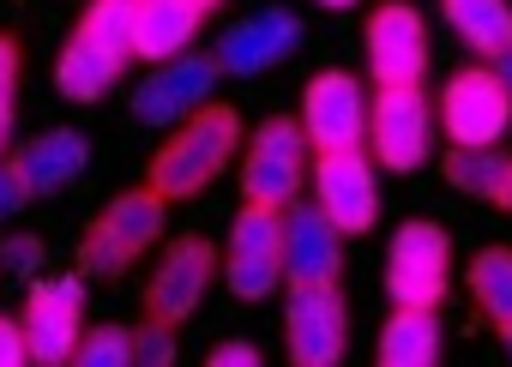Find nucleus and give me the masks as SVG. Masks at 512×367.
Instances as JSON below:
<instances>
[{
  "label": "nucleus",
  "instance_id": "bb28decb",
  "mask_svg": "<svg viewBox=\"0 0 512 367\" xmlns=\"http://www.w3.org/2000/svg\"><path fill=\"white\" fill-rule=\"evenodd\" d=\"M31 199H37V193H31V181H25V175H19V163L7 157V163H0V223L19 217Z\"/></svg>",
  "mask_w": 512,
  "mask_h": 367
},
{
  "label": "nucleus",
  "instance_id": "2f4dec72",
  "mask_svg": "<svg viewBox=\"0 0 512 367\" xmlns=\"http://www.w3.org/2000/svg\"><path fill=\"white\" fill-rule=\"evenodd\" d=\"M320 7H332V13H344V7H356V0H320Z\"/></svg>",
  "mask_w": 512,
  "mask_h": 367
},
{
  "label": "nucleus",
  "instance_id": "7c9ffc66",
  "mask_svg": "<svg viewBox=\"0 0 512 367\" xmlns=\"http://www.w3.org/2000/svg\"><path fill=\"white\" fill-rule=\"evenodd\" d=\"M494 73H500V79H506V91H512V49H506V55H494Z\"/></svg>",
  "mask_w": 512,
  "mask_h": 367
},
{
  "label": "nucleus",
  "instance_id": "6ab92c4d",
  "mask_svg": "<svg viewBox=\"0 0 512 367\" xmlns=\"http://www.w3.org/2000/svg\"><path fill=\"white\" fill-rule=\"evenodd\" d=\"M13 163H19V175L31 181V193H61V187H73V181L85 175L91 139H85L79 127H49V133L25 139V145L13 151Z\"/></svg>",
  "mask_w": 512,
  "mask_h": 367
},
{
  "label": "nucleus",
  "instance_id": "f704fd0d",
  "mask_svg": "<svg viewBox=\"0 0 512 367\" xmlns=\"http://www.w3.org/2000/svg\"><path fill=\"white\" fill-rule=\"evenodd\" d=\"M506 211H512V199H506Z\"/></svg>",
  "mask_w": 512,
  "mask_h": 367
},
{
  "label": "nucleus",
  "instance_id": "c756f323",
  "mask_svg": "<svg viewBox=\"0 0 512 367\" xmlns=\"http://www.w3.org/2000/svg\"><path fill=\"white\" fill-rule=\"evenodd\" d=\"M211 367H260V349L241 343V337H229V343L211 349Z\"/></svg>",
  "mask_w": 512,
  "mask_h": 367
},
{
  "label": "nucleus",
  "instance_id": "423d86ee",
  "mask_svg": "<svg viewBox=\"0 0 512 367\" xmlns=\"http://www.w3.org/2000/svg\"><path fill=\"white\" fill-rule=\"evenodd\" d=\"M308 187H314V205L332 217L338 235H368L380 223V163L368 157V145L314 151Z\"/></svg>",
  "mask_w": 512,
  "mask_h": 367
},
{
  "label": "nucleus",
  "instance_id": "2eb2a0df",
  "mask_svg": "<svg viewBox=\"0 0 512 367\" xmlns=\"http://www.w3.org/2000/svg\"><path fill=\"white\" fill-rule=\"evenodd\" d=\"M302 19L290 13V7H266V13H247L241 25H229L223 37H217V67L229 73V79H260V73H272L278 61H290L296 49H302Z\"/></svg>",
  "mask_w": 512,
  "mask_h": 367
},
{
  "label": "nucleus",
  "instance_id": "20e7f679",
  "mask_svg": "<svg viewBox=\"0 0 512 367\" xmlns=\"http://www.w3.org/2000/svg\"><path fill=\"white\" fill-rule=\"evenodd\" d=\"M308 133L302 121L290 115H272L247 133V151H241V199L247 205H272L284 211L290 199H302L308 187Z\"/></svg>",
  "mask_w": 512,
  "mask_h": 367
},
{
  "label": "nucleus",
  "instance_id": "f8f14e48",
  "mask_svg": "<svg viewBox=\"0 0 512 367\" xmlns=\"http://www.w3.org/2000/svg\"><path fill=\"white\" fill-rule=\"evenodd\" d=\"M25 349L37 367H61L73 361L79 337H85V277H43L31 283L25 301Z\"/></svg>",
  "mask_w": 512,
  "mask_h": 367
},
{
  "label": "nucleus",
  "instance_id": "cd10ccee",
  "mask_svg": "<svg viewBox=\"0 0 512 367\" xmlns=\"http://www.w3.org/2000/svg\"><path fill=\"white\" fill-rule=\"evenodd\" d=\"M25 361H31V349H25V325L0 313V367H25Z\"/></svg>",
  "mask_w": 512,
  "mask_h": 367
},
{
  "label": "nucleus",
  "instance_id": "39448f33",
  "mask_svg": "<svg viewBox=\"0 0 512 367\" xmlns=\"http://www.w3.org/2000/svg\"><path fill=\"white\" fill-rule=\"evenodd\" d=\"M368 157L392 175H416L434 151V103L422 85H374L368 97Z\"/></svg>",
  "mask_w": 512,
  "mask_h": 367
},
{
  "label": "nucleus",
  "instance_id": "4468645a",
  "mask_svg": "<svg viewBox=\"0 0 512 367\" xmlns=\"http://www.w3.org/2000/svg\"><path fill=\"white\" fill-rule=\"evenodd\" d=\"M302 133L314 151H338V145H362L368 139V91L356 73L332 67L314 73L302 91Z\"/></svg>",
  "mask_w": 512,
  "mask_h": 367
},
{
  "label": "nucleus",
  "instance_id": "b1692460",
  "mask_svg": "<svg viewBox=\"0 0 512 367\" xmlns=\"http://www.w3.org/2000/svg\"><path fill=\"white\" fill-rule=\"evenodd\" d=\"M79 367H133V325H97L73 349Z\"/></svg>",
  "mask_w": 512,
  "mask_h": 367
},
{
  "label": "nucleus",
  "instance_id": "4be33fe9",
  "mask_svg": "<svg viewBox=\"0 0 512 367\" xmlns=\"http://www.w3.org/2000/svg\"><path fill=\"white\" fill-rule=\"evenodd\" d=\"M440 13H446L452 37H458L470 55L494 61V55L512 49V7H506V0H446Z\"/></svg>",
  "mask_w": 512,
  "mask_h": 367
},
{
  "label": "nucleus",
  "instance_id": "aec40b11",
  "mask_svg": "<svg viewBox=\"0 0 512 367\" xmlns=\"http://www.w3.org/2000/svg\"><path fill=\"white\" fill-rule=\"evenodd\" d=\"M440 307H398L386 325H380V343H374V361L380 367H434L440 361Z\"/></svg>",
  "mask_w": 512,
  "mask_h": 367
},
{
  "label": "nucleus",
  "instance_id": "5701e85b",
  "mask_svg": "<svg viewBox=\"0 0 512 367\" xmlns=\"http://www.w3.org/2000/svg\"><path fill=\"white\" fill-rule=\"evenodd\" d=\"M470 301L494 331L512 325V247H482L470 259Z\"/></svg>",
  "mask_w": 512,
  "mask_h": 367
},
{
  "label": "nucleus",
  "instance_id": "9d476101",
  "mask_svg": "<svg viewBox=\"0 0 512 367\" xmlns=\"http://www.w3.org/2000/svg\"><path fill=\"white\" fill-rule=\"evenodd\" d=\"M512 127V91L494 73V61L458 67L440 91V133L452 145H500Z\"/></svg>",
  "mask_w": 512,
  "mask_h": 367
},
{
  "label": "nucleus",
  "instance_id": "0eeeda50",
  "mask_svg": "<svg viewBox=\"0 0 512 367\" xmlns=\"http://www.w3.org/2000/svg\"><path fill=\"white\" fill-rule=\"evenodd\" d=\"M452 283V241L440 223L410 217L398 223L392 247H386V295L392 307H440Z\"/></svg>",
  "mask_w": 512,
  "mask_h": 367
},
{
  "label": "nucleus",
  "instance_id": "6e6552de",
  "mask_svg": "<svg viewBox=\"0 0 512 367\" xmlns=\"http://www.w3.org/2000/svg\"><path fill=\"white\" fill-rule=\"evenodd\" d=\"M223 277L235 289V301H266L284 283V211L272 205H241L229 223V247H223Z\"/></svg>",
  "mask_w": 512,
  "mask_h": 367
},
{
  "label": "nucleus",
  "instance_id": "f257e3e1",
  "mask_svg": "<svg viewBox=\"0 0 512 367\" xmlns=\"http://www.w3.org/2000/svg\"><path fill=\"white\" fill-rule=\"evenodd\" d=\"M241 151V115L229 103H199L187 121H175L169 145L151 157V175L145 187H157L169 205L175 199H199Z\"/></svg>",
  "mask_w": 512,
  "mask_h": 367
},
{
  "label": "nucleus",
  "instance_id": "7ed1b4c3",
  "mask_svg": "<svg viewBox=\"0 0 512 367\" xmlns=\"http://www.w3.org/2000/svg\"><path fill=\"white\" fill-rule=\"evenodd\" d=\"M163 217H169V199H163L157 187H133V193H121V199L85 229L79 277H97V283L121 277V271H127L157 235H163Z\"/></svg>",
  "mask_w": 512,
  "mask_h": 367
},
{
  "label": "nucleus",
  "instance_id": "1a4fd4ad",
  "mask_svg": "<svg viewBox=\"0 0 512 367\" xmlns=\"http://www.w3.org/2000/svg\"><path fill=\"white\" fill-rule=\"evenodd\" d=\"M344 343H350V313H344L338 277L290 283V301H284V349H290V361L296 367H338Z\"/></svg>",
  "mask_w": 512,
  "mask_h": 367
},
{
  "label": "nucleus",
  "instance_id": "9b49d317",
  "mask_svg": "<svg viewBox=\"0 0 512 367\" xmlns=\"http://www.w3.org/2000/svg\"><path fill=\"white\" fill-rule=\"evenodd\" d=\"M362 55L374 85H422L428 73V19L410 0H386L362 25Z\"/></svg>",
  "mask_w": 512,
  "mask_h": 367
},
{
  "label": "nucleus",
  "instance_id": "412c9836",
  "mask_svg": "<svg viewBox=\"0 0 512 367\" xmlns=\"http://www.w3.org/2000/svg\"><path fill=\"white\" fill-rule=\"evenodd\" d=\"M446 181H452L458 193L488 199V205L506 211V199H512V157L494 151V145H452V151H446Z\"/></svg>",
  "mask_w": 512,
  "mask_h": 367
},
{
  "label": "nucleus",
  "instance_id": "a211bd4d",
  "mask_svg": "<svg viewBox=\"0 0 512 367\" xmlns=\"http://www.w3.org/2000/svg\"><path fill=\"white\" fill-rule=\"evenodd\" d=\"M205 13L193 0H133V61H175L193 49Z\"/></svg>",
  "mask_w": 512,
  "mask_h": 367
},
{
  "label": "nucleus",
  "instance_id": "473e14b6",
  "mask_svg": "<svg viewBox=\"0 0 512 367\" xmlns=\"http://www.w3.org/2000/svg\"><path fill=\"white\" fill-rule=\"evenodd\" d=\"M193 7H199V13H211V7H223V0H193Z\"/></svg>",
  "mask_w": 512,
  "mask_h": 367
},
{
  "label": "nucleus",
  "instance_id": "72a5a7b5",
  "mask_svg": "<svg viewBox=\"0 0 512 367\" xmlns=\"http://www.w3.org/2000/svg\"><path fill=\"white\" fill-rule=\"evenodd\" d=\"M500 337H506V355H512V325H506V331H500Z\"/></svg>",
  "mask_w": 512,
  "mask_h": 367
},
{
  "label": "nucleus",
  "instance_id": "f03ea898",
  "mask_svg": "<svg viewBox=\"0 0 512 367\" xmlns=\"http://www.w3.org/2000/svg\"><path fill=\"white\" fill-rule=\"evenodd\" d=\"M127 61H133V0H91L55 61V91L67 103H97L121 85Z\"/></svg>",
  "mask_w": 512,
  "mask_h": 367
},
{
  "label": "nucleus",
  "instance_id": "a878e982",
  "mask_svg": "<svg viewBox=\"0 0 512 367\" xmlns=\"http://www.w3.org/2000/svg\"><path fill=\"white\" fill-rule=\"evenodd\" d=\"M13 97H19V43L0 37V151H7V133H13Z\"/></svg>",
  "mask_w": 512,
  "mask_h": 367
},
{
  "label": "nucleus",
  "instance_id": "dca6fc26",
  "mask_svg": "<svg viewBox=\"0 0 512 367\" xmlns=\"http://www.w3.org/2000/svg\"><path fill=\"white\" fill-rule=\"evenodd\" d=\"M217 79H223L217 55H175V61H157V73L133 91V115H139L145 127H175V121H187L199 103H211Z\"/></svg>",
  "mask_w": 512,
  "mask_h": 367
},
{
  "label": "nucleus",
  "instance_id": "393cba45",
  "mask_svg": "<svg viewBox=\"0 0 512 367\" xmlns=\"http://www.w3.org/2000/svg\"><path fill=\"white\" fill-rule=\"evenodd\" d=\"M133 361L169 367V361H175V325H163V319L145 313V325H133Z\"/></svg>",
  "mask_w": 512,
  "mask_h": 367
},
{
  "label": "nucleus",
  "instance_id": "ddd939ff",
  "mask_svg": "<svg viewBox=\"0 0 512 367\" xmlns=\"http://www.w3.org/2000/svg\"><path fill=\"white\" fill-rule=\"evenodd\" d=\"M217 271H223V253H217L205 235H181V241L157 259V271H151L145 313H151V319H163V325L193 319V313H199V301H205V289L217 283Z\"/></svg>",
  "mask_w": 512,
  "mask_h": 367
},
{
  "label": "nucleus",
  "instance_id": "c85d7f7f",
  "mask_svg": "<svg viewBox=\"0 0 512 367\" xmlns=\"http://www.w3.org/2000/svg\"><path fill=\"white\" fill-rule=\"evenodd\" d=\"M37 247H43L37 235H13L7 253H0V271H31V265H37Z\"/></svg>",
  "mask_w": 512,
  "mask_h": 367
},
{
  "label": "nucleus",
  "instance_id": "f3484780",
  "mask_svg": "<svg viewBox=\"0 0 512 367\" xmlns=\"http://www.w3.org/2000/svg\"><path fill=\"white\" fill-rule=\"evenodd\" d=\"M338 271H344V259H338L332 217L314 199H290L284 205V277L290 283H320V277H338Z\"/></svg>",
  "mask_w": 512,
  "mask_h": 367
}]
</instances>
